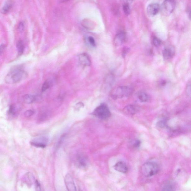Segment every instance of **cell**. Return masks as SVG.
Masks as SVG:
<instances>
[{"label": "cell", "mask_w": 191, "mask_h": 191, "mask_svg": "<svg viewBox=\"0 0 191 191\" xmlns=\"http://www.w3.org/2000/svg\"><path fill=\"white\" fill-rule=\"evenodd\" d=\"M26 72L21 66H15L10 70L5 78V83L8 84H14L23 80L27 77Z\"/></svg>", "instance_id": "6da1fadb"}, {"label": "cell", "mask_w": 191, "mask_h": 191, "mask_svg": "<svg viewBox=\"0 0 191 191\" xmlns=\"http://www.w3.org/2000/svg\"><path fill=\"white\" fill-rule=\"evenodd\" d=\"M159 171L158 165L154 162H146L143 166L142 168V174L146 177L155 175L158 173Z\"/></svg>", "instance_id": "7a4b0ae2"}, {"label": "cell", "mask_w": 191, "mask_h": 191, "mask_svg": "<svg viewBox=\"0 0 191 191\" xmlns=\"http://www.w3.org/2000/svg\"><path fill=\"white\" fill-rule=\"evenodd\" d=\"M133 92L134 90L133 89L129 87L121 86L113 91L112 96L114 99H120L130 96L132 95Z\"/></svg>", "instance_id": "3957f363"}, {"label": "cell", "mask_w": 191, "mask_h": 191, "mask_svg": "<svg viewBox=\"0 0 191 191\" xmlns=\"http://www.w3.org/2000/svg\"><path fill=\"white\" fill-rule=\"evenodd\" d=\"M93 114L100 119H108L111 116V113L108 107L104 104H102L95 109Z\"/></svg>", "instance_id": "277c9868"}, {"label": "cell", "mask_w": 191, "mask_h": 191, "mask_svg": "<svg viewBox=\"0 0 191 191\" xmlns=\"http://www.w3.org/2000/svg\"><path fill=\"white\" fill-rule=\"evenodd\" d=\"M175 7V0H165L163 3V9L166 14L170 15L172 13Z\"/></svg>", "instance_id": "5b68a950"}, {"label": "cell", "mask_w": 191, "mask_h": 191, "mask_svg": "<svg viewBox=\"0 0 191 191\" xmlns=\"http://www.w3.org/2000/svg\"><path fill=\"white\" fill-rule=\"evenodd\" d=\"M65 183L66 189L68 191H76V187L75 182L73 177L69 174H66L65 178Z\"/></svg>", "instance_id": "8992f818"}, {"label": "cell", "mask_w": 191, "mask_h": 191, "mask_svg": "<svg viewBox=\"0 0 191 191\" xmlns=\"http://www.w3.org/2000/svg\"><path fill=\"white\" fill-rule=\"evenodd\" d=\"M48 139L44 137H40L31 142V144L34 147L44 148L47 145Z\"/></svg>", "instance_id": "52a82bcc"}, {"label": "cell", "mask_w": 191, "mask_h": 191, "mask_svg": "<svg viewBox=\"0 0 191 191\" xmlns=\"http://www.w3.org/2000/svg\"><path fill=\"white\" fill-rule=\"evenodd\" d=\"M160 10V6L158 3H152L148 5L147 12L148 15L153 16L158 13Z\"/></svg>", "instance_id": "ba28073f"}, {"label": "cell", "mask_w": 191, "mask_h": 191, "mask_svg": "<svg viewBox=\"0 0 191 191\" xmlns=\"http://www.w3.org/2000/svg\"><path fill=\"white\" fill-rule=\"evenodd\" d=\"M80 64L83 66H89L91 64V61L88 55L86 53L80 54L78 56Z\"/></svg>", "instance_id": "9c48e42d"}, {"label": "cell", "mask_w": 191, "mask_h": 191, "mask_svg": "<svg viewBox=\"0 0 191 191\" xmlns=\"http://www.w3.org/2000/svg\"><path fill=\"white\" fill-rule=\"evenodd\" d=\"M174 54H175V50L172 46H167L163 50V55L165 59L172 58L174 57Z\"/></svg>", "instance_id": "30bf717a"}, {"label": "cell", "mask_w": 191, "mask_h": 191, "mask_svg": "<svg viewBox=\"0 0 191 191\" xmlns=\"http://www.w3.org/2000/svg\"><path fill=\"white\" fill-rule=\"evenodd\" d=\"M126 34L125 33L121 32L118 33L116 35L114 39V43L116 46L121 45L125 42Z\"/></svg>", "instance_id": "8fae6325"}, {"label": "cell", "mask_w": 191, "mask_h": 191, "mask_svg": "<svg viewBox=\"0 0 191 191\" xmlns=\"http://www.w3.org/2000/svg\"><path fill=\"white\" fill-rule=\"evenodd\" d=\"M139 111V107L134 105H129L124 107V112L125 114L133 115L136 114Z\"/></svg>", "instance_id": "7c38bea8"}, {"label": "cell", "mask_w": 191, "mask_h": 191, "mask_svg": "<svg viewBox=\"0 0 191 191\" xmlns=\"http://www.w3.org/2000/svg\"><path fill=\"white\" fill-rule=\"evenodd\" d=\"M114 168L116 171L122 172L123 173H126L128 171L127 165L125 163L121 161L115 164L114 166Z\"/></svg>", "instance_id": "4fadbf2b"}, {"label": "cell", "mask_w": 191, "mask_h": 191, "mask_svg": "<svg viewBox=\"0 0 191 191\" xmlns=\"http://www.w3.org/2000/svg\"><path fill=\"white\" fill-rule=\"evenodd\" d=\"M88 160L86 157L82 155L78 156L77 164L79 167L84 168L88 166Z\"/></svg>", "instance_id": "5bb4252c"}, {"label": "cell", "mask_w": 191, "mask_h": 191, "mask_svg": "<svg viewBox=\"0 0 191 191\" xmlns=\"http://www.w3.org/2000/svg\"><path fill=\"white\" fill-rule=\"evenodd\" d=\"M14 5V2L12 0H8L5 3L4 6L1 10V13L3 14H6L10 11Z\"/></svg>", "instance_id": "9a60e30c"}, {"label": "cell", "mask_w": 191, "mask_h": 191, "mask_svg": "<svg viewBox=\"0 0 191 191\" xmlns=\"http://www.w3.org/2000/svg\"><path fill=\"white\" fill-rule=\"evenodd\" d=\"M161 189L164 191H173L175 189V185L173 182L168 181L163 184Z\"/></svg>", "instance_id": "2e32d148"}, {"label": "cell", "mask_w": 191, "mask_h": 191, "mask_svg": "<svg viewBox=\"0 0 191 191\" xmlns=\"http://www.w3.org/2000/svg\"><path fill=\"white\" fill-rule=\"evenodd\" d=\"M24 102L26 104H31L36 101V97L34 95L30 94H26L23 98Z\"/></svg>", "instance_id": "e0dca14e"}, {"label": "cell", "mask_w": 191, "mask_h": 191, "mask_svg": "<svg viewBox=\"0 0 191 191\" xmlns=\"http://www.w3.org/2000/svg\"><path fill=\"white\" fill-rule=\"evenodd\" d=\"M16 49L18 55L21 56L25 51V46L23 40H20L17 42L16 45Z\"/></svg>", "instance_id": "ac0fdd59"}, {"label": "cell", "mask_w": 191, "mask_h": 191, "mask_svg": "<svg viewBox=\"0 0 191 191\" xmlns=\"http://www.w3.org/2000/svg\"><path fill=\"white\" fill-rule=\"evenodd\" d=\"M138 97L139 100L143 102L148 101L149 99V96L145 92L140 91L138 93Z\"/></svg>", "instance_id": "d6986e66"}, {"label": "cell", "mask_w": 191, "mask_h": 191, "mask_svg": "<svg viewBox=\"0 0 191 191\" xmlns=\"http://www.w3.org/2000/svg\"><path fill=\"white\" fill-rule=\"evenodd\" d=\"M25 176L26 181L27 182L28 184L31 185L33 183H35L36 180L35 179L34 176L32 174L27 173L26 176Z\"/></svg>", "instance_id": "ffe728a7"}, {"label": "cell", "mask_w": 191, "mask_h": 191, "mask_svg": "<svg viewBox=\"0 0 191 191\" xmlns=\"http://www.w3.org/2000/svg\"><path fill=\"white\" fill-rule=\"evenodd\" d=\"M8 114L11 116H14L16 113V109L15 106L14 105H11L9 107Z\"/></svg>", "instance_id": "44dd1931"}, {"label": "cell", "mask_w": 191, "mask_h": 191, "mask_svg": "<svg viewBox=\"0 0 191 191\" xmlns=\"http://www.w3.org/2000/svg\"><path fill=\"white\" fill-rule=\"evenodd\" d=\"M123 9L124 13H125L126 16H129L130 14L131 10L129 5L124 4Z\"/></svg>", "instance_id": "7402d4cb"}, {"label": "cell", "mask_w": 191, "mask_h": 191, "mask_svg": "<svg viewBox=\"0 0 191 191\" xmlns=\"http://www.w3.org/2000/svg\"><path fill=\"white\" fill-rule=\"evenodd\" d=\"M51 86V84L49 81H46L43 84L42 87V91L44 92L48 89Z\"/></svg>", "instance_id": "603a6c76"}, {"label": "cell", "mask_w": 191, "mask_h": 191, "mask_svg": "<svg viewBox=\"0 0 191 191\" xmlns=\"http://www.w3.org/2000/svg\"><path fill=\"white\" fill-rule=\"evenodd\" d=\"M153 43L154 45L156 47H158L162 44V41L159 38L155 37L153 39Z\"/></svg>", "instance_id": "cb8c5ba5"}, {"label": "cell", "mask_w": 191, "mask_h": 191, "mask_svg": "<svg viewBox=\"0 0 191 191\" xmlns=\"http://www.w3.org/2000/svg\"><path fill=\"white\" fill-rule=\"evenodd\" d=\"M34 114V111L31 109H29L25 111L24 114L25 117L29 118L33 116Z\"/></svg>", "instance_id": "d4e9b609"}, {"label": "cell", "mask_w": 191, "mask_h": 191, "mask_svg": "<svg viewBox=\"0 0 191 191\" xmlns=\"http://www.w3.org/2000/svg\"><path fill=\"white\" fill-rule=\"evenodd\" d=\"M88 40L89 43L91 45L93 46V47H94V46H96L95 40L92 37H89L88 38Z\"/></svg>", "instance_id": "484cf974"}, {"label": "cell", "mask_w": 191, "mask_h": 191, "mask_svg": "<svg viewBox=\"0 0 191 191\" xmlns=\"http://www.w3.org/2000/svg\"><path fill=\"white\" fill-rule=\"evenodd\" d=\"M186 94L189 97L191 96V83H189L187 86Z\"/></svg>", "instance_id": "4316f807"}, {"label": "cell", "mask_w": 191, "mask_h": 191, "mask_svg": "<svg viewBox=\"0 0 191 191\" xmlns=\"http://www.w3.org/2000/svg\"><path fill=\"white\" fill-rule=\"evenodd\" d=\"M24 28H25V25H24V23L21 22L19 24V25H18V29L20 32H23L24 30Z\"/></svg>", "instance_id": "83f0119b"}, {"label": "cell", "mask_w": 191, "mask_h": 191, "mask_svg": "<svg viewBox=\"0 0 191 191\" xmlns=\"http://www.w3.org/2000/svg\"><path fill=\"white\" fill-rule=\"evenodd\" d=\"M141 142L139 140H136L133 144V146L135 148H138L140 147Z\"/></svg>", "instance_id": "f1b7e54d"}, {"label": "cell", "mask_w": 191, "mask_h": 191, "mask_svg": "<svg viewBox=\"0 0 191 191\" xmlns=\"http://www.w3.org/2000/svg\"><path fill=\"white\" fill-rule=\"evenodd\" d=\"M35 186L37 190H41V187L39 183L38 180H36L35 182Z\"/></svg>", "instance_id": "f546056e"}, {"label": "cell", "mask_w": 191, "mask_h": 191, "mask_svg": "<svg viewBox=\"0 0 191 191\" xmlns=\"http://www.w3.org/2000/svg\"><path fill=\"white\" fill-rule=\"evenodd\" d=\"M83 106V103L81 102L77 103L76 104L75 106V109H80L81 107Z\"/></svg>", "instance_id": "4dcf8cb0"}, {"label": "cell", "mask_w": 191, "mask_h": 191, "mask_svg": "<svg viewBox=\"0 0 191 191\" xmlns=\"http://www.w3.org/2000/svg\"><path fill=\"white\" fill-rule=\"evenodd\" d=\"M5 48V46L4 44H1V54H2V53L4 52Z\"/></svg>", "instance_id": "1f68e13d"}, {"label": "cell", "mask_w": 191, "mask_h": 191, "mask_svg": "<svg viewBox=\"0 0 191 191\" xmlns=\"http://www.w3.org/2000/svg\"><path fill=\"white\" fill-rule=\"evenodd\" d=\"M133 0H124V4L130 5L132 3Z\"/></svg>", "instance_id": "d6a6232c"}, {"label": "cell", "mask_w": 191, "mask_h": 191, "mask_svg": "<svg viewBox=\"0 0 191 191\" xmlns=\"http://www.w3.org/2000/svg\"><path fill=\"white\" fill-rule=\"evenodd\" d=\"M128 49L127 48H124L123 52V56H125L127 52H128Z\"/></svg>", "instance_id": "836d02e7"}, {"label": "cell", "mask_w": 191, "mask_h": 191, "mask_svg": "<svg viewBox=\"0 0 191 191\" xmlns=\"http://www.w3.org/2000/svg\"><path fill=\"white\" fill-rule=\"evenodd\" d=\"M188 14L189 18L191 21V10L189 11Z\"/></svg>", "instance_id": "e575fe53"}, {"label": "cell", "mask_w": 191, "mask_h": 191, "mask_svg": "<svg viewBox=\"0 0 191 191\" xmlns=\"http://www.w3.org/2000/svg\"><path fill=\"white\" fill-rule=\"evenodd\" d=\"M61 1L62 2H66L70 1V0H61Z\"/></svg>", "instance_id": "d590c367"}]
</instances>
